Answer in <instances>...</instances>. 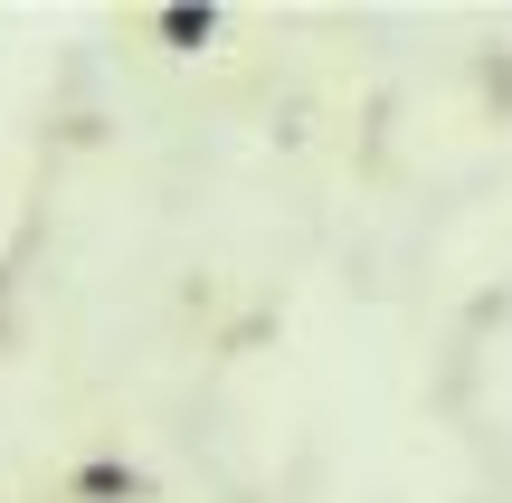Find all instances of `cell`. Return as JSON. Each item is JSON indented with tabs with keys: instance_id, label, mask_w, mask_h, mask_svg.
<instances>
[{
	"instance_id": "3",
	"label": "cell",
	"mask_w": 512,
	"mask_h": 503,
	"mask_svg": "<svg viewBox=\"0 0 512 503\" xmlns=\"http://www.w3.org/2000/svg\"><path fill=\"white\" fill-rule=\"evenodd\" d=\"M0 314H10V266H0Z\"/></svg>"
},
{
	"instance_id": "2",
	"label": "cell",
	"mask_w": 512,
	"mask_h": 503,
	"mask_svg": "<svg viewBox=\"0 0 512 503\" xmlns=\"http://www.w3.org/2000/svg\"><path fill=\"white\" fill-rule=\"evenodd\" d=\"M152 38H162L171 57H200L209 38H219V10H209V0H171V10H152Z\"/></svg>"
},
{
	"instance_id": "1",
	"label": "cell",
	"mask_w": 512,
	"mask_h": 503,
	"mask_svg": "<svg viewBox=\"0 0 512 503\" xmlns=\"http://www.w3.org/2000/svg\"><path fill=\"white\" fill-rule=\"evenodd\" d=\"M67 494L76 503H152V475L124 466V456H86V466L67 475Z\"/></svg>"
}]
</instances>
